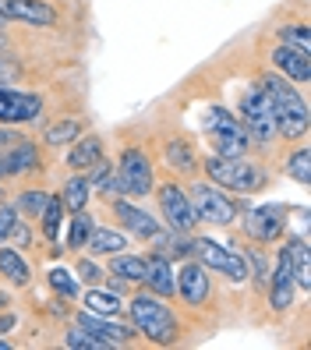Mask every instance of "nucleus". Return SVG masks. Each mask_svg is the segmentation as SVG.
I'll list each match as a JSON object with an SVG mask.
<instances>
[{
	"label": "nucleus",
	"mask_w": 311,
	"mask_h": 350,
	"mask_svg": "<svg viewBox=\"0 0 311 350\" xmlns=\"http://www.w3.org/2000/svg\"><path fill=\"white\" fill-rule=\"evenodd\" d=\"M258 81H262L258 89L265 92L269 107H273V113H276V135L286 138V142L304 138L311 117H308V99L297 92V85L290 78L276 75V71H265Z\"/></svg>",
	"instance_id": "1"
},
{
	"label": "nucleus",
	"mask_w": 311,
	"mask_h": 350,
	"mask_svg": "<svg viewBox=\"0 0 311 350\" xmlns=\"http://www.w3.org/2000/svg\"><path fill=\"white\" fill-rule=\"evenodd\" d=\"M124 312H128L135 333L156 347H174L180 340V325H177V315L167 304V297H159L152 291H138Z\"/></svg>",
	"instance_id": "2"
},
{
	"label": "nucleus",
	"mask_w": 311,
	"mask_h": 350,
	"mask_svg": "<svg viewBox=\"0 0 311 350\" xmlns=\"http://www.w3.org/2000/svg\"><path fill=\"white\" fill-rule=\"evenodd\" d=\"M202 170L213 184H219L223 191L230 195H255V191H265L269 188V170L255 159H223V156H205L202 159Z\"/></svg>",
	"instance_id": "3"
},
{
	"label": "nucleus",
	"mask_w": 311,
	"mask_h": 350,
	"mask_svg": "<svg viewBox=\"0 0 311 350\" xmlns=\"http://www.w3.org/2000/svg\"><path fill=\"white\" fill-rule=\"evenodd\" d=\"M237 124L244 128L247 142H252V146H262V149H269L280 138L276 135V113H273V107H269V99H265V92L258 85H247L241 92V99H237Z\"/></svg>",
	"instance_id": "4"
},
{
	"label": "nucleus",
	"mask_w": 311,
	"mask_h": 350,
	"mask_svg": "<svg viewBox=\"0 0 311 350\" xmlns=\"http://www.w3.org/2000/svg\"><path fill=\"white\" fill-rule=\"evenodd\" d=\"M188 202H191V213L198 223H213V226H234L241 219V202L223 191L219 184L213 180H195L188 188Z\"/></svg>",
	"instance_id": "5"
},
{
	"label": "nucleus",
	"mask_w": 311,
	"mask_h": 350,
	"mask_svg": "<svg viewBox=\"0 0 311 350\" xmlns=\"http://www.w3.org/2000/svg\"><path fill=\"white\" fill-rule=\"evenodd\" d=\"M152 156L145 152L141 146H124L120 159H117V177H120V188L124 198H145L152 191Z\"/></svg>",
	"instance_id": "6"
},
{
	"label": "nucleus",
	"mask_w": 311,
	"mask_h": 350,
	"mask_svg": "<svg viewBox=\"0 0 311 350\" xmlns=\"http://www.w3.org/2000/svg\"><path fill=\"white\" fill-rule=\"evenodd\" d=\"M156 202H159V216H163V226L174 234H191L198 219L191 213V202H188V191L180 188L177 180H167L156 188Z\"/></svg>",
	"instance_id": "7"
},
{
	"label": "nucleus",
	"mask_w": 311,
	"mask_h": 350,
	"mask_svg": "<svg viewBox=\"0 0 311 350\" xmlns=\"http://www.w3.org/2000/svg\"><path fill=\"white\" fill-rule=\"evenodd\" d=\"M191 252L198 255V262L205 265V269L223 273L230 283H244V280H247V265H244L241 252L223 248L219 241H213V237H195V241H191Z\"/></svg>",
	"instance_id": "8"
},
{
	"label": "nucleus",
	"mask_w": 311,
	"mask_h": 350,
	"mask_svg": "<svg viewBox=\"0 0 311 350\" xmlns=\"http://www.w3.org/2000/svg\"><path fill=\"white\" fill-rule=\"evenodd\" d=\"M286 205H276V202H265L258 209H247L244 213V234L247 241L255 244H269V241H280L286 234Z\"/></svg>",
	"instance_id": "9"
},
{
	"label": "nucleus",
	"mask_w": 311,
	"mask_h": 350,
	"mask_svg": "<svg viewBox=\"0 0 311 350\" xmlns=\"http://www.w3.org/2000/svg\"><path fill=\"white\" fill-rule=\"evenodd\" d=\"M0 14L14 25H32V29H57L60 14L46 0H0Z\"/></svg>",
	"instance_id": "10"
},
{
	"label": "nucleus",
	"mask_w": 311,
	"mask_h": 350,
	"mask_svg": "<svg viewBox=\"0 0 311 350\" xmlns=\"http://www.w3.org/2000/svg\"><path fill=\"white\" fill-rule=\"evenodd\" d=\"M110 213H113V219L120 223V230L128 234V237L152 241V237L163 230V223H159L152 213H145L141 205H135V202H128V198H113V202H110Z\"/></svg>",
	"instance_id": "11"
},
{
	"label": "nucleus",
	"mask_w": 311,
	"mask_h": 350,
	"mask_svg": "<svg viewBox=\"0 0 311 350\" xmlns=\"http://www.w3.org/2000/svg\"><path fill=\"white\" fill-rule=\"evenodd\" d=\"M43 117V99L0 85V124H32Z\"/></svg>",
	"instance_id": "12"
},
{
	"label": "nucleus",
	"mask_w": 311,
	"mask_h": 350,
	"mask_svg": "<svg viewBox=\"0 0 311 350\" xmlns=\"http://www.w3.org/2000/svg\"><path fill=\"white\" fill-rule=\"evenodd\" d=\"M177 294L184 304H191V308H202V304H209L213 297V280H209V269L195 258V262H184L180 269H177Z\"/></svg>",
	"instance_id": "13"
},
{
	"label": "nucleus",
	"mask_w": 311,
	"mask_h": 350,
	"mask_svg": "<svg viewBox=\"0 0 311 350\" xmlns=\"http://www.w3.org/2000/svg\"><path fill=\"white\" fill-rule=\"evenodd\" d=\"M269 308L273 312H286L294 304V291H297V280H294V265H290L286 252H276V265L269 269Z\"/></svg>",
	"instance_id": "14"
},
{
	"label": "nucleus",
	"mask_w": 311,
	"mask_h": 350,
	"mask_svg": "<svg viewBox=\"0 0 311 350\" xmlns=\"http://www.w3.org/2000/svg\"><path fill=\"white\" fill-rule=\"evenodd\" d=\"M75 325H81L85 333H92L96 340H103L107 347H124V343H131L138 336L135 325H120L113 319H103V315L85 312V308H78V312H75Z\"/></svg>",
	"instance_id": "15"
},
{
	"label": "nucleus",
	"mask_w": 311,
	"mask_h": 350,
	"mask_svg": "<svg viewBox=\"0 0 311 350\" xmlns=\"http://www.w3.org/2000/svg\"><path fill=\"white\" fill-rule=\"evenodd\" d=\"M269 64H273L276 75L294 81V85H308L311 81V53H304V50H294V46L280 43V46L269 50Z\"/></svg>",
	"instance_id": "16"
},
{
	"label": "nucleus",
	"mask_w": 311,
	"mask_h": 350,
	"mask_svg": "<svg viewBox=\"0 0 311 350\" xmlns=\"http://www.w3.org/2000/svg\"><path fill=\"white\" fill-rule=\"evenodd\" d=\"M209 135V146H213V156H223V159H237V156H247V149H252V142H247L244 128L237 124V117L223 120L219 128L205 131Z\"/></svg>",
	"instance_id": "17"
},
{
	"label": "nucleus",
	"mask_w": 311,
	"mask_h": 350,
	"mask_svg": "<svg viewBox=\"0 0 311 350\" xmlns=\"http://www.w3.org/2000/svg\"><path fill=\"white\" fill-rule=\"evenodd\" d=\"M145 291H152L159 297H174L177 294V273H174V258H167L163 252L145 255Z\"/></svg>",
	"instance_id": "18"
},
{
	"label": "nucleus",
	"mask_w": 311,
	"mask_h": 350,
	"mask_svg": "<svg viewBox=\"0 0 311 350\" xmlns=\"http://www.w3.org/2000/svg\"><path fill=\"white\" fill-rule=\"evenodd\" d=\"M0 163H4V177H22L29 170H43V152H39L36 142L22 138L11 149L0 152Z\"/></svg>",
	"instance_id": "19"
},
{
	"label": "nucleus",
	"mask_w": 311,
	"mask_h": 350,
	"mask_svg": "<svg viewBox=\"0 0 311 350\" xmlns=\"http://www.w3.org/2000/svg\"><path fill=\"white\" fill-rule=\"evenodd\" d=\"M103 156H107V146H103L99 135H78L71 142V152H68V170L71 174H85L89 167H96Z\"/></svg>",
	"instance_id": "20"
},
{
	"label": "nucleus",
	"mask_w": 311,
	"mask_h": 350,
	"mask_svg": "<svg viewBox=\"0 0 311 350\" xmlns=\"http://www.w3.org/2000/svg\"><path fill=\"white\" fill-rule=\"evenodd\" d=\"M128 244H131V237L124 234V230H113V226H92L89 230V241H85V252L89 255H96V258H110V255H117V252H128Z\"/></svg>",
	"instance_id": "21"
},
{
	"label": "nucleus",
	"mask_w": 311,
	"mask_h": 350,
	"mask_svg": "<svg viewBox=\"0 0 311 350\" xmlns=\"http://www.w3.org/2000/svg\"><path fill=\"white\" fill-rule=\"evenodd\" d=\"M0 276L11 286H29L32 283V265L22 258V252L11 244H0Z\"/></svg>",
	"instance_id": "22"
},
{
	"label": "nucleus",
	"mask_w": 311,
	"mask_h": 350,
	"mask_svg": "<svg viewBox=\"0 0 311 350\" xmlns=\"http://www.w3.org/2000/svg\"><path fill=\"white\" fill-rule=\"evenodd\" d=\"M81 308H85V312H92V315H103V319H117V315L124 312V301H120V294H113V291L89 286V291L81 294Z\"/></svg>",
	"instance_id": "23"
},
{
	"label": "nucleus",
	"mask_w": 311,
	"mask_h": 350,
	"mask_svg": "<svg viewBox=\"0 0 311 350\" xmlns=\"http://www.w3.org/2000/svg\"><path fill=\"white\" fill-rule=\"evenodd\" d=\"M107 273L117 276V280H124V283H131V286H141V280H145V255L117 252V255H110Z\"/></svg>",
	"instance_id": "24"
},
{
	"label": "nucleus",
	"mask_w": 311,
	"mask_h": 350,
	"mask_svg": "<svg viewBox=\"0 0 311 350\" xmlns=\"http://www.w3.org/2000/svg\"><path fill=\"white\" fill-rule=\"evenodd\" d=\"M92 184L85 174H71L64 180V188H60V202H64V209L68 213H81V209H89V198H92Z\"/></svg>",
	"instance_id": "25"
},
{
	"label": "nucleus",
	"mask_w": 311,
	"mask_h": 350,
	"mask_svg": "<svg viewBox=\"0 0 311 350\" xmlns=\"http://www.w3.org/2000/svg\"><path fill=\"white\" fill-rule=\"evenodd\" d=\"M163 156H167L170 170H177V174H195V170H198V156H195V149L188 146V138H167Z\"/></svg>",
	"instance_id": "26"
},
{
	"label": "nucleus",
	"mask_w": 311,
	"mask_h": 350,
	"mask_svg": "<svg viewBox=\"0 0 311 350\" xmlns=\"http://www.w3.org/2000/svg\"><path fill=\"white\" fill-rule=\"evenodd\" d=\"M241 258L247 265V280H252V286H255V291H262V286L269 283V269H273V265H269V255L262 252V244H255V241L244 244Z\"/></svg>",
	"instance_id": "27"
},
{
	"label": "nucleus",
	"mask_w": 311,
	"mask_h": 350,
	"mask_svg": "<svg viewBox=\"0 0 311 350\" xmlns=\"http://www.w3.org/2000/svg\"><path fill=\"white\" fill-rule=\"evenodd\" d=\"M78 135H85L81 120L64 117V120H57V124H50V128L43 131V146H46V149H64V146H71Z\"/></svg>",
	"instance_id": "28"
},
{
	"label": "nucleus",
	"mask_w": 311,
	"mask_h": 350,
	"mask_svg": "<svg viewBox=\"0 0 311 350\" xmlns=\"http://www.w3.org/2000/svg\"><path fill=\"white\" fill-rule=\"evenodd\" d=\"M64 202H60V195H50L43 213H39V234H43L46 241H57L60 237V226H64Z\"/></svg>",
	"instance_id": "29"
},
{
	"label": "nucleus",
	"mask_w": 311,
	"mask_h": 350,
	"mask_svg": "<svg viewBox=\"0 0 311 350\" xmlns=\"http://www.w3.org/2000/svg\"><path fill=\"white\" fill-rule=\"evenodd\" d=\"M283 252L290 258V265H294V280L301 291H308L311 286V269H308V241L304 237H294V241H286L283 244Z\"/></svg>",
	"instance_id": "30"
},
{
	"label": "nucleus",
	"mask_w": 311,
	"mask_h": 350,
	"mask_svg": "<svg viewBox=\"0 0 311 350\" xmlns=\"http://www.w3.org/2000/svg\"><path fill=\"white\" fill-rule=\"evenodd\" d=\"M283 170H286V177H294L297 184H311V156H308V146H297L294 152L286 156V163H283Z\"/></svg>",
	"instance_id": "31"
},
{
	"label": "nucleus",
	"mask_w": 311,
	"mask_h": 350,
	"mask_svg": "<svg viewBox=\"0 0 311 350\" xmlns=\"http://www.w3.org/2000/svg\"><path fill=\"white\" fill-rule=\"evenodd\" d=\"M92 226H96V219H92L85 209L71 216V223H68V248H71V252H81V248H85Z\"/></svg>",
	"instance_id": "32"
},
{
	"label": "nucleus",
	"mask_w": 311,
	"mask_h": 350,
	"mask_svg": "<svg viewBox=\"0 0 311 350\" xmlns=\"http://www.w3.org/2000/svg\"><path fill=\"white\" fill-rule=\"evenodd\" d=\"M276 36H280V43H286V46H294V50L311 53V32H308V25H304V22L280 25V29H276Z\"/></svg>",
	"instance_id": "33"
},
{
	"label": "nucleus",
	"mask_w": 311,
	"mask_h": 350,
	"mask_svg": "<svg viewBox=\"0 0 311 350\" xmlns=\"http://www.w3.org/2000/svg\"><path fill=\"white\" fill-rule=\"evenodd\" d=\"M46 191L43 188H22L18 191V213H25L32 219H39V213H43V205H46Z\"/></svg>",
	"instance_id": "34"
},
{
	"label": "nucleus",
	"mask_w": 311,
	"mask_h": 350,
	"mask_svg": "<svg viewBox=\"0 0 311 350\" xmlns=\"http://www.w3.org/2000/svg\"><path fill=\"white\" fill-rule=\"evenodd\" d=\"M64 347H71V350H107V343L96 340L92 333H85L81 325H71L64 333Z\"/></svg>",
	"instance_id": "35"
},
{
	"label": "nucleus",
	"mask_w": 311,
	"mask_h": 350,
	"mask_svg": "<svg viewBox=\"0 0 311 350\" xmlns=\"http://www.w3.org/2000/svg\"><path fill=\"white\" fill-rule=\"evenodd\" d=\"M50 286H53V294H60L64 301H71V297H78V280L68 273V269H50Z\"/></svg>",
	"instance_id": "36"
},
{
	"label": "nucleus",
	"mask_w": 311,
	"mask_h": 350,
	"mask_svg": "<svg viewBox=\"0 0 311 350\" xmlns=\"http://www.w3.org/2000/svg\"><path fill=\"white\" fill-rule=\"evenodd\" d=\"M75 273H78V280H81V283H89V286H96L103 276H107V269H103L99 262H92V258H78Z\"/></svg>",
	"instance_id": "37"
},
{
	"label": "nucleus",
	"mask_w": 311,
	"mask_h": 350,
	"mask_svg": "<svg viewBox=\"0 0 311 350\" xmlns=\"http://www.w3.org/2000/svg\"><path fill=\"white\" fill-rule=\"evenodd\" d=\"M14 226H18V209H14V205H8V202H0V244L11 241Z\"/></svg>",
	"instance_id": "38"
},
{
	"label": "nucleus",
	"mask_w": 311,
	"mask_h": 350,
	"mask_svg": "<svg viewBox=\"0 0 311 350\" xmlns=\"http://www.w3.org/2000/svg\"><path fill=\"white\" fill-rule=\"evenodd\" d=\"M25 135L22 131H14V124H0V149H11L14 142H22Z\"/></svg>",
	"instance_id": "39"
},
{
	"label": "nucleus",
	"mask_w": 311,
	"mask_h": 350,
	"mask_svg": "<svg viewBox=\"0 0 311 350\" xmlns=\"http://www.w3.org/2000/svg\"><path fill=\"white\" fill-rule=\"evenodd\" d=\"M11 325H14V315H0V333H8Z\"/></svg>",
	"instance_id": "40"
},
{
	"label": "nucleus",
	"mask_w": 311,
	"mask_h": 350,
	"mask_svg": "<svg viewBox=\"0 0 311 350\" xmlns=\"http://www.w3.org/2000/svg\"><path fill=\"white\" fill-rule=\"evenodd\" d=\"M8 308H11V297H8L4 291H0V312H8Z\"/></svg>",
	"instance_id": "41"
},
{
	"label": "nucleus",
	"mask_w": 311,
	"mask_h": 350,
	"mask_svg": "<svg viewBox=\"0 0 311 350\" xmlns=\"http://www.w3.org/2000/svg\"><path fill=\"white\" fill-rule=\"evenodd\" d=\"M4 195H8V191H4V184H0V202H4Z\"/></svg>",
	"instance_id": "42"
},
{
	"label": "nucleus",
	"mask_w": 311,
	"mask_h": 350,
	"mask_svg": "<svg viewBox=\"0 0 311 350\" xmlns=\"http://www.w3.org/2000/svg\"><path fill=\"white\" fill-rule=\"evenodd\" d=\"M4 25H8V18H4V14H0V29H4Z\"/></svg>",
	"instance_id": "43"
},
{
	"label": "nucleus",
	"mask_w": 311,
	"mask_h": 350,
	"mask_svg": "<svg viewBox=\"0 0 311 350\" xmlns=\"http://www.w3.org/2000/svg\"><path fill=\"white\" fill-rule=\"evenodd\" d=\"M0 177H4V163H0Z\"/></svg>",
	"instance_id": "44"
}]
</instances>
